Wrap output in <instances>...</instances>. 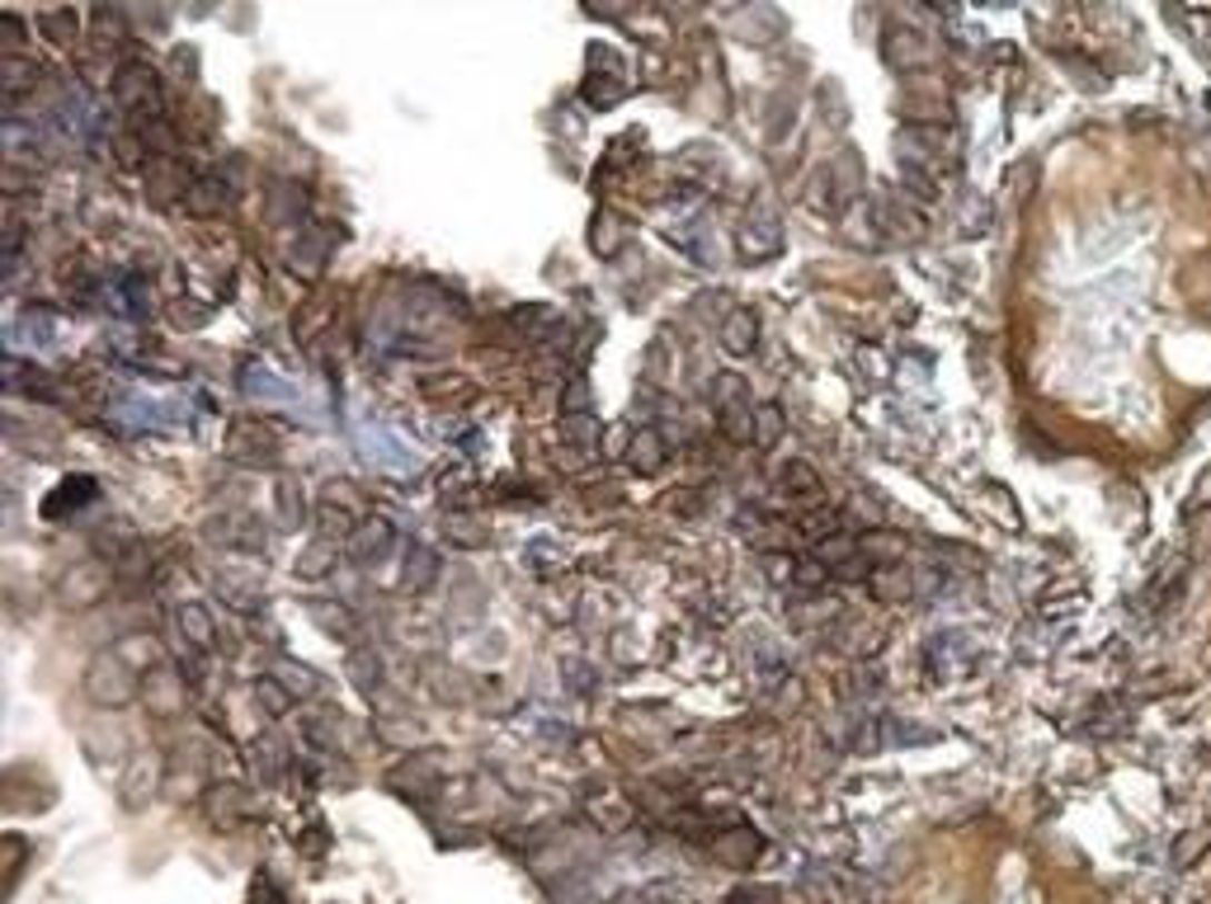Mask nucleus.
Returning a JSON list of instances; mask_svg holds the SVG:
<instances>
[{
  "label": "nucleus",
  "mask_w": 1211,
  "mask_h": 904,
  "mask_svg": "<svg viewBox=\"0 0 1211 904\" xmlns=\"http://www.w3.org/2000/svg\"><path fill=\"white\" fill-rule=\"evenodd\" d=\"M57 490H62V495H52L48 505H43V514H52V518L67 514V505H76V499H81V505H90V499H95V480H90V476H67Z\"/></svg>",
  "instance_id": "39448f33"
},
{
  "label": "nucleus",
  "mask_w": 1211,
  "mask_h": 904,
  "mask_svg": "<svg viewBox=\"0 0 1211 904\" xmlns=\"http://www.w3.org/2000/svg\"><path fill=\"white\" fill-rule=\"evenodd\" d=\"M637 467H646V471L661 467V438H655V434L637 438Z\"/></svg>",
  "instance_id": "1a4fd4ad"
},
{
  "label": "nucleus",
  "mask_w": 1211,
  "mask_h": 904,
  "mask_svg": "<svg viewBox=\"0 0 1211 904\" xmlns=\"http://www.w3.org/2000/svg\"><path fill=\"white\" fill-rule=\"evenodd\" d=\"M62 128H67L71 137H95L99 113H95V105H90L86 90H71V95L62 99Z\"/></svg>",
  "instance_id": "7ed1b4c3"
},
{
  "label": "nucleus",
  "mask_w": 1211,
  "mask_h": 904,
  "mask_svg": "<svg viewBox=\"0 0 1211 904\" xmlns=\"http://www.w3.org/2000/svg\"><path fill=\"white\" fill-rule=\"evenodd\" d=\"M316 518H321V524H326V533H349V528H354V518H349V514H340V509H335L330 499H326L321 509H316Z\"/></svg>",
  "instance_id": "9d476101"
},
{
  "label": "nucleus",
  "mask_w": 1211,
  "mask_h": 904,
  "mask_svg": "<svg viewBox=\"0 0 1211 904\" xmlns=\"http://www.w3.org/2000/svg\"><path fill=\"white\" fill-rule=\"evenodd\" d=\"M279 674H288L292 693H311V688H316V674H311V669H297V665H279Z\"/></svg>",
  "instance_id": "9b49d317"
},
{
  "label": "nucleus",
  "mask_w": 1211,
  "mask_h": 904,
  "mask_svg": "<svg viewBox=\"0 0 1211 904\" xmlns=\"http://www.w3.org/2000/svg\"><path fill=\"white\" fill-rule=\"evenodd\" d=\"M86 688H90L95 702H105V707H118V702H128V697L137 693V678H132V669H128L118 655H99L95 665H90Z\"/></svg>",
  "instance_id": "f257e3e1"
},
{
  "label": "nucleus",
  "mask_w": 1211,
  "mask_h": 904,
  "mask_svg": "<svg viewBox=\"0 0 1211 904\" xmlns=\"http://www.w3.org/2000/svg\"><path fill=\"white\" fill-rule=\"evenodd\" d=\"M6 71H10V80H6V95H10V99H24V95L38 86V67L19 62V57H14V62H6Z\"/></svg>",
  "instance_id": "423d86ee"
},
{
  "label": "nucleus",
  "mask_w": 1211,
  "mask_h": 904,
  "mask_svg": "<svg viewBox=\"0 0 1211 904\" xmlns=\"http://www.w3.org/2000/svg\"><path fill=\"white\" fill-rule=\"evenodd\" d=\"M778 434H783V415L764 406V410H754V438H760V448H773L778 444Z\"/></svg>",
  "instance_id": "6e6552de"
},
{
  "label": "nucleus",
  "mask_w": 1211,
  "mask_h": 904,
  "mask_svg": "<svg viewBox=\"0 0 1211 904\" xmlns=\"http://www.w3.org/2000/svg\"><path fill=\"white\" fill-rule=\"evenodd\" d=\"M722 339H726V349H731V354H750V349H754V339H760V316H754V311H731V316H726V330H722Z\"/></svg>",
  "instance_id": "20e7f679"
},
{
  "label": "nucleus",
  "mask_w": 1211,
  "mask_h": 904,
  "mask_svg": "<svg viewBox=\"0 0 1211 904\" xmlns=\"http://www.w3.org/2000/svg\"><path fill=\"white\" fill-rule=\"evenodd\" d=\"M180 622H185V632L193 636V646H212V622H208V613L198 608V603H185Z\"/></svg>",
  "instance_id": "0eeeda50"
},
{
  "label": "nucleus",
  "mask_w": 1211,
  "mask_h": 904,
  "mask_svg": "<svg viewBox=\"0 0 1211 904\" xmlns=\"http://www.w3.org/2000/svg\"><path fill=\"white\" fill-rule=\"evenodd\" d=\"M113 95H118V105L132 109V113H137V109H161V90H156V76H151V67H142V62H132V67L118 71Z\"/></svg>",
  "instance_id": "f03ea898"
}]
</instances>
